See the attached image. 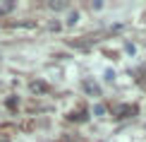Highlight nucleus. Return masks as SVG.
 I'll list each match as a JSON object with an SVG mask.
<instances>
[{
  "instance_id": "nucleus-3",
  "label": "nucleus",
  "mask_w": 146,
  "mask_h": 142,
  "mask_svg": "<svg viewBox=\"0 0 146 142\" xmlns=\"http://www.w3.org/2000/svg\"><path fill=\"white\" fill-rule=\"evenodd\" d=\"M84 89H86V92H91V94H98V87H96L94 82H84Z\"/></svg>"
},
{
  "instance_id": "nucleus-4",
  "label": "nucleus",
  "mask_w": 146,
  "mask_h": 142,
  "mask_svg": "<svg viewBox=\"0 0 146 142\" xmlns=\"http://www.w3.org/2000/svg\"><path fill=\"white\" fill-rule=\"evenodd\" d=\"M50 7H53V10H62V7H65V3H53Z\"/></svg>"
},
{
  "instance_id": "nucleus-5",
  "label": "nucleus",
  "mask_w": 146,
  "mask_h": 142,
  "mask_svg": "<svg viewBox=\"0 0 146 142\" xmlns=\"http://www.w3.org/2000/svg\"><path fill=\"white\" fill-rule=\"evenodd\" d=\"M77 22V12H72V15H70V20H67V24H74Z\"/></svg>"
},
{
  "instance_id": "nucleus-1",
  "label": "nucleus",
  "mask_w": 146,
  "mask_h": 142,
  "mask_svg": "<svg viewBox=\"0 0 146 142\" xmlns=\"http://www.w3.org/2000/svg\"><path fill=\"white\" fill-rule=\"evenodd\" d=\"M137 113V106H120L117 108V116L120 118H127V116H134Z\"/></svg>"
},
{
  "instance_id": "nucleus-2",
  "label": "nucleus",
  "mask_w": 146,
  "mask_h": 142,
  "mask_svg": "<svg viewBox=\"0 0 146 142\" xmlns=\"http://www.w3.org/2000/svg\"><path fill=\"white\" fill-rule=\"evenodd\" d=\"M31 89H34V92H48V84H43V82H31Z\"/></svg>"
},
{
  "instance_id": "nucleus-6",
  "label": "nucleus",
  "mask_w": 146,
  "mask_h": 142,
  "mask_svg": "<svg viewBox=\"0 0 146 142\" xmlns=\"http://www.w3.org/2000/svg\"><path fill=\"white\" fill-rule=\"evenodd\" d=\"M94 111H96V113H98V116H103V113H106V106H96Z\"/></svg>"
}]
</instances>
